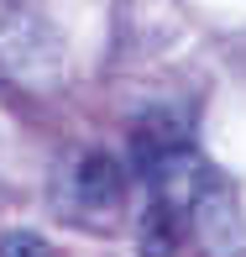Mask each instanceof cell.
Listing matches in <instances>:
<instances>
[{"label":"cell","mask_w":246,"mask_h":257,"mask_svg":"<svg viewBox=\"0 0 246 257\" xmlns=\"http://www.w3.org/2000/svg\"><path fill=\"white\" fill-rule=\"evenodd\" d=\"M68 200L84 210V220H110L126 205V168L110 153H84L68 168Z\"/></svg>","instance_id":"cell-1"},{"label":"cell","mask_w":246,"mask_h":257,"mask_svg":"<svg viewBox=\"0 0 246 257\" xmlns=\"http://www.w3.org/2000/svg\"><path fill=\"white\" fill-rule=\"evenodd\" d=\"M189 220H194V231H199V241H204L209 257H236V252H241V241H246L241 205H236V194H230L220 179H209L204 189L194 194Z\"/></svg>","instance_id":"cell-2"},{"label":"cell","mask_w":246,"mask_h":257,"mask_svg":"<svg viewBox=\"0 0 246 257\" xmlns=\"http://www.w3.org/2000/svg\"><path fill=\"white\" fill-rule=\"evenodd\" d=\"M183 215H189L183 205L152 194L147 210H142V220H136V252L142 257H173L178 241H183Z\"/></svg>","instance_id":"cell-3"},{"label":"cell","mask_w":246,"mask_h":257,"mask_svg":"<svg viewBox=\"0 0 246 257\" xmlns=\"http://www.w3.org/2000/svg\"><path fill=\"white\" fill-rule=\"evenodd\" d=\"M0 257H53V252L37 231H6L0 236Z\"/></svg>","instance_id":"cell-4"}]
</instances>
